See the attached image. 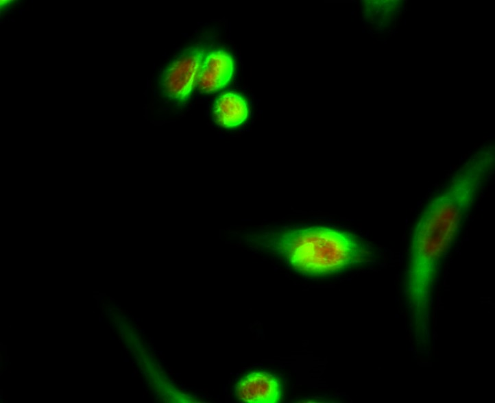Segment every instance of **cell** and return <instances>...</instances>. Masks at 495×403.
Returning a JSON list of instances; mask_svg holds the SVG:
<instances>
[{"label":"cell","instance_id":"cell-6","mask_svg":"<svg viewBox=\"0 0 495 403\" xmlns=\"http://www.w3.org/2000/svg\"><path fill=\"white\" fill-rule=\"evenodd\" d=\"M248 106L240 95L228 93L218 98L214 106V114L217 123L224 127L241 125L248 117Z\"/></svg>","mask_w":495,"mask_h":403},{"label":"cell","instance_id":"cell-3","mask_svg":"<svg viewBox=\"0 0 495 403\" xmlns=\"http://www.w3.org/2000/svg\"><path fill=\"white\" fill-rule=\"evenodd\" d=\"M206 51L202 48L189 49L167 67L162 77L163 93L174 100H184L195 86V79Z\"/></svg>","mask_w":495,"mask_h":403},{"label":"cell","instance_id":"cell-5","mask_svg":"<svg viewBox=\"0 0 495 403\" xmlns=\"http://www.w3.org/2000/svg\"><path fill=\"white\" fill-rule=\"evenodd\" d=\"M239 400L247 403H276L281 391L276 378L263 371H252L243 377L235 386Z\"/></svg>","mask_w":495,"mask_h":403},{"label":"cell","instance_id":"cell-1","mask_svg":"<svg viewBox=\"0 0 495 403\" xmlns=\"http://www.w3.org/2000/svg\"><path fill=\"white\" fill-rule=\"evenodd\" d=\"M494 159L490 147L471 156L428 200L413 225L404 294L417 339L429 337L434 285L441 264L490 179Z\"/></svg>","mask_w":495,"mask_h":403},{"label":"cell","instance_id":"cell-4","mask_svg":"<svg viewBox=\"0 0 495 403\" xmlns=\"http://www.w3.org/2000/svg\"><path fill=\"white\" fill-rule=\"evenodd\" d=\"M232 57L223 50L205 54L195 79V86L202 93H215L224 88L232 78Z\"/></svg>","mask_w":495,"mask_h":403},{"label":"cell","instance_id":"cell-2","mask_svg":"<svg viewBox=\"0 0 495 403\" xmlns=\"http://www.w3.org/2000/svg\"><path fill=\"white\" fill-rule=\"evenodd\" d=\"M269 241L294 269L307 275L340 272L367 263L375 256L373 248L355 235L326 227L284 230Z\"/></svg>","mask_w":495,"mask_h":403}]
</instances>
